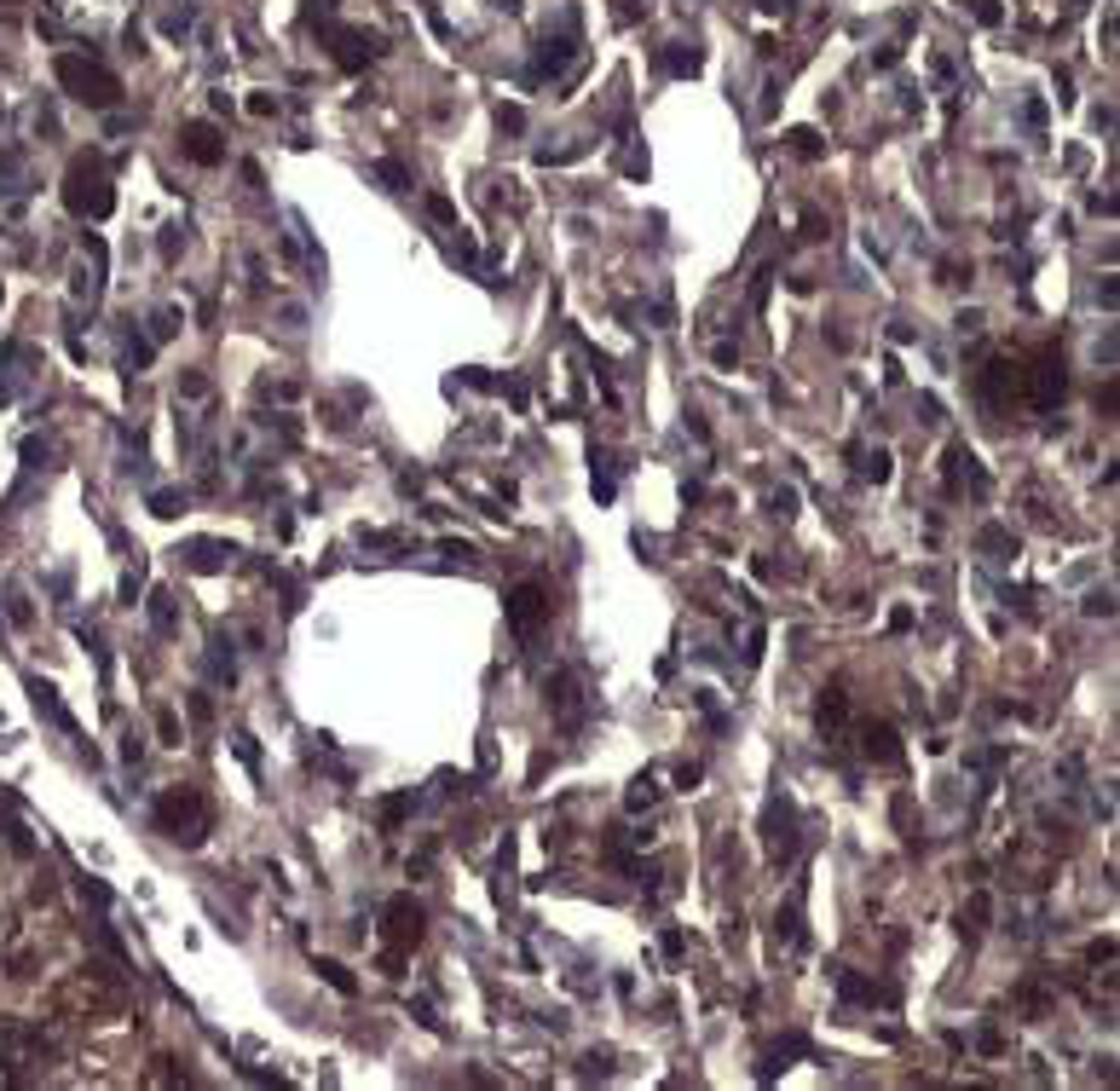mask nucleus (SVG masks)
<instances>
[{
    "mask_svg": "<svg viewBox=\"0 0 1120 1091\" xmlns=\"http://www.w3.org/2000/svg\"><path fill=\"white\" fill-rule=\"evenodd\" d=\"M982 399L988 404H1010V399H1022V364L1016 359H994L988 369H982Z\"/></svg>",
    "mask_w": 1120,
    "mask_h": 1091,
    "instance_id": "7",
    "label": "nucleus"
},
{
    "mask_svg": "<svg viewBox=\"0 0 1120 1091\" xmlns=\"http://www.w3.org/2000/svg\"><path fill=\"white\" fill-rule=\"evenodd\" d=\"M959 6H965L976 23H999V17H1005V12H999V0H959Z\"/></svg>",
    "mask_w": 1120,
    "mask_h": 1091,
    "instance_id": "20",
    "label": "nucleus"
},
{
    "mask_svg": "<svg viewBox=\"0 0 1120 1091\" xmlns=\"http://www.w3.org/2000/svg\"><path fill=\"white\" fill-rule=\"evenodd\" d=\"M64 203H70L76 214H93V220H105V214H110L116 191L105 185V168H99V156H81V162L70 168V191H64Z\"/></svg>",
    "mask_w": 1120,
    "mask_h": 1091,
    "instance_id": "3",
    "label": "nucleus"
},
{
    "mask_svg": "<svg viewBox=\"0 0 1120 1091\" xmlns=\"http://www.w3.org/2000/svg\"><path fill=\"white\" fill-rule=\"evenodd\" d=\"M982 924H988V895H971V907L959 912V930H965V936H976Z\"/></svg>",
    "mask_w": 1120,
    "mask_h": 1091,
    "instance_id": "16",
    "label": "nucleus"
},
{
    "mask_svg": "<svg viewBox=\"0 0 1120 1091\" xmlns=\"http://www.w3.org/2000/svg\"><path fill=\"white\" fill-rule=\"evenodd\" d=\"M549 711L560 717V727H578V722H584V682H578L572 670H560V676L549 682Z\"/></svg>",
    "mask_w": 1120,
    "mask_h": 1091,
    "instance_id": "8",
    "label": "nucleus"
},
{
    "mask_svg": "<svg viewBox=\"0 0 1120 1091\" xmlns=\"http://www.w3.org/2000/svg\"><path fill=\"white\" fill-rule=\"evenodd\" d=\"M318 976H324V981H330L335 993H353V987H359V981L347 976V965H335V959H318Z\"/></svg>",
    "mask_w": 1120,
    "mask_h": 1091,
    "instance_id": "17",
    "label": "nucleus"
},
{
    "mask_svg": "<svg viewBox=\"0 0 1120 1091\" xmlns=\"http://www.w3.org/2000/svg\"><path fill=\"white\" fill-rule=\"evenodd\" d=\"M762 6H768V12H785V6H791V0H762Z\"/></svg>",
    "mask_w": 1120,
    "mask_h": 1091,
    "instance_id": "30",
    "label": "nucleus"
},
{
    "mask_svg": "<svg viewBox=\"0 0 1120 1091\" xmlns=\"http://www.w3.org/2000/svg\"><path fill=\"white\" fill-rule=\"evenodd\" d=\"M375 179H387V191H404V185H410V168H404V162H375Z\"/></svg>",
    "mask_w": 1120,
    "mask_h": 1091,
    "instance_id": "19",
    "label": "nucleus"
},
{
    "mask_svg": "<svg viewBox=\"0 0 1120 1091\" xmlns=\"http://www.w3.org/2000/svg\"><path fill=\"white\" fill-rule=\"evenodd\" d=\"M58 81H64L81 105H93V110H110V105L122 99V81H116L110 70L87 64V58H58Z\"/></svg>",
    "mask_w": 1120,
    "mask_h": 1091,
    "instance_id": "2",
    "label": "nucleus"
},
{
    "mask_svg": "<svg viewBox=\"0 0 1120 1091\" xmlns=\"http://www.w3.org/2000/svg\"><path fill=\"white\" fill-rule=\"evenodd\" d=\"M653 803H658L653 780H635V785H629V797H624V809H629V815H641V809H653Z\"/></svg>",
    "mask_w": 1120,
    "mask_h": 1091,
    "instance_id": "18",
    "label": "nucleus"
},
{
    "mask_svg": "<svg viewBox=\"0 0 1120 1091\" xmlns=\"http://www.w3.org/2000/svg\"><path fill=\"white\" fill-rule=\"evenodd\" d=\"M861 468H867L872 480H889V451H872V457L861 462Z\"/></svg>",
    "mask_w": 1120,
    "mask_h": 1091,
    "instance_id": "26",
    "label": "nucleus"
},
{
    "mask_svg": "<svg viewBox=\"0 0 1120 1091\" xmlns=\"http://www.w3.org/2000/svg\"><path fill=\"white\" fill-rule=\"evenodd\" d=\"M497 121L508 127V133H520V127H526V110H520V105H502V110H497Z\"/></svg>",
    "mask_w": 1120,
    "mask_h": 1091,
    "instance_id": "27",
    "label": "nucleus"
},
{
    "mask_svg": "<svg viewBox=\"0 0 1120 1091\" xmlns=\"http://www.w3.org/2000/svg\"><path fill=\"white\" fill-rule=\"evenodd\" d=\"M150 502H156V514H179V508H185V491H156Z\"/></svg>",
    "mask_w": 1120,
    "mask_h": 1091,
    "instance_id": "24",
    "label": "nucleus"
},
{
    "mask_svg": "<svg viewBox=\"0 0 1120 1091\" xmlns=\"http://www.w3.org/2000/svg\"><path fill=\"white\" fill-rule=\"evenodd\" d=\"M226 555H232V549H220V543H197V572H214Z\"/></svg>",
    "mask_w": 1120,
    "mask_h": 1091,
    "instance_id": "22",
    "label": "nucleus"
},
{
    "mask_svg": "<svg viewBox=\"0 0 1120 1091\" xmlns=\"http://www.w3.org/2000/svg\"><path fill=\"white\" fill-rule=\"evenodd\" d=\"M410 809H416V797H410V791H393V797L381 803V832H393V826H399Z\"/></svg>",
    "mask_w": 1120,
    "mask_h": 1091,
    "instance_id": "14",
    "label": "nucleus"
},
{
    "mask_svg": "<svg viewBox=\"0 0 1120 1091\" xmlns=\"http://www.w3.org/2000/svg\"><path fill=\"white\" fill-rule=\"evenodd\" d=\"M861 751H867V756H878V762H895V756H901V745H895V727L872 722V727H867V739H861Z\"/></svg>",
    "mask_w": 1120,
    "mask_h": 1091,
    "instance_id": "11",
    "label": "nucleus"
},
{
    "mask_svg": "<svg viewBox=\"0 0 1120 1091\" xmlns=\"http://www.w3.org/2000/svg\"><path fill=\"white\" fill-rule=\"evenodd\" d=\"M156 826H162V832H168L179 849H197L208 832H214V809H208V797H203V791L179 785V791H168V797L156 803Z\"/></svg>",
    "mask_w": 1120,
    "mask_h": 1091,
    "instance_id": "1",
    "label": "nucleus"
},
{
    "mask_svg": "<svg viewBox=\"0 0 1120 1091\" xmlns=\"http://www.w3.org/2000/svg\"><path fill=\"white\" fill-rule=\"evenodd\" d=\"M381 918H387L381 930H387V947H393V953H410V947L422 942V924H428V912H422L410 895H393V901L381 907Z\"/></svg>",
    "mask_w": 1120,
    "mask_h": 1091,
    "instance_id": "5",
    "label": "nucleus"
},
{
    "mask_svg": "<svg viewBox=\"0 0 1120 1091\" xmlns=\"http://www.w3.org/2000/svg\"><path fill=\"white\" fill-rule=\"evenodd\" d=\"M191 717H197V722H208V717H214V705H208L203 693H191Z\"/></svg>",
    "mask_w": 1120,
    "mask_h": 1091,
    "instance_id": "29",
    "label": "nucleus"
},
{
    "mask_svg": "<svg viewBox=\"0 0 1120 1091\" xmlns=\"http://www.w3.org/2000/svg\"><path fill=\"white\" fill-rule=\"evenodd\" d=\"M150 618H156V629H162V635H174L179 612H174V595H168V590H156V595H150Z\"/></svg>",
    "mask_w": 1120,
    "mask_h": 1091,
    "instance_id": "15",
    "label": "nucleus"
},
{
    "mask_svg": "<svg viewBox=\"0 0 1120 1091\" xmlns=\"http://www.w3.org/2000/svg\"><path fill=\"white\" fill-rule=\"evenodd\" d=\"M502 618H508L514 641H531V635L549 624V590H543V584H520V590L502 601Z\"/></svg>",
    "mask_w": 1120,
    "mask_h": 1091,
    "instance_id": "4",
    "label": "nucleus"
},
{
    "mask_svg": "<svg viewBox=\"0 0 1120 1091\" xmlns=\"http://www.w3.org/2000/svg\"><path fill=\"white\" fill-rule=\"evenodd\" d=\"M1022 399H1028L1034 410H1051V404L1063 399V359H1057L1051 347L1034 359V369H1022Z\"/></svg>",
    "mask_w": 1120,
    "mask_h": 1091,
    "instance_id": "6",
    "label": "nucleus"
},
{
    "mask_svg": "<svg viewBox=\"0 0 1120 1091\" xmlns=\"http://www.w3.org/2000/svg\"><path fill=\"white\" fill-rule=\"evenodd\" d=\"M664 70H670V76H693V70H699V52H664Z\"/></svg>",
    "mask_w": 1120,
    "mask_h": 1091,
    "instance_id": "21",
    "label": "nucleus"
},
{
    "mask_svg": "<svg viewBox=\"0 0 1120 1091\" xmlns=\"http://www.w3.org/2000/svg\"><path fill=\"white\" fill-rule=\"evenodd\" d=\"M330 41H335V58H341L347 70H359V64H370L375 58V41L370 35H359V29H335V23H330Z\"/></svg>",
    "mask_w": 1120,
    "mask_h": 1091,
    "instance_id": "10",
    "label": "nucleus"
},
{
    "mask_svg": "<svg viewBox=\"0 0 1120 1091\" xmlns=\"http://www.w3.org/2000/svg\"><path fill=\"white\" fill-rule=\"evenodd\" d=\"M29 693H35V705H41V711H46V717H52V722H58V727H76V717H70V711H64V705H58V693H52V687H46V682H35V687H29Z\"/></svg>",
    "mask_w": 1120,
    "mask_h": 1091,
    "instance_id": "13",
    "label": "nucleus"
},
{
    "mask_svg": "<svg viewBox=\"0 0 1120 1091\" xmlns=\"http://www.w3.org/2000/svg\"><path fill=\"white\" fill-rule=\"evenodd\" d=\"M791 144H797L803 156H820V133H814V127H797V133H791Z\"/></svg>",
    "mask_w": 1120,
    "mask_h": 1091,
    "instance_id": "23",
    "label": "nucleus"
},
{
    "mask_svg": "<svg viewBox=\"0 0 1120 1091\" xmlns=\"http://www.w3.org/2000/svg\"><path fill=\"white\" fill-rule=\"evenodd\" d=\"M1086 612H1092V618H1098V612L1109 618V612H1115V601H1109V590H1103V595H1086Z\"/></svg>",
    "mask_w": 1120,
    "mask_h": 1091,
    "instance_id": "28",
    "label": "nucleus"
},
{
    "mask_svg": "<svg viewBox=\"0 0 1120 1091\" xmlns=\"http://www.w3.org/2000/svg\"><path fill=\"white\" fill-rule=\"evenodd\" d=\"M844 717H849L844 687H826V693H820V727H844Z\"/></svg>",
    "mask_w": 1120,
    "mask_h": 1091,
    "instance_id": "12",
    "label": "nucleus"
},
{
    "mask_svg": "<svg viewBox=\"0 0 1120 1091\" xmlns=\"http://www.w3.org/2000/svg\"><path fill=\"white\" fill-rule=\"evenodd\" d=\"M179 150H185L197 168H214V162L226 156V144H220V133H214L208 121H185V127H179Z\"/></svg>",
    "mask_w": 1120,
    "mask_h": 1091,
    "instance_id": "9",
    "label": "nucleus"
},
{
    "mask_svg": "<svg viewBox=\"0 0 1120 1091\" xmlns=\"http://www.w3.org/2000/svg\"><path fill=\"white\" fill-rule=\"evenodd\" d=\"M156 733H162V745H179V717L162 711V717H156Z\"/></svg>",
    "mask_w": 1120,
    "mask_h": 1091,
    "instance_id": "25",
    "label": "nucleus"
}]
</instances>
